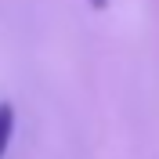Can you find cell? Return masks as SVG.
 Returning a JSON list of instances; mask_svg holds the SVG:
<instances>
[{
	"label": "cell",
	"mask_w": 159,
	"mask_h": 159,
	"mask_svg": "<svg viewBox=\"0 0 159 159\" xmlns=\"http://www.w3.org/2000/svg\"><path fill=\"white\" fill-rule=\"evenodd\" d=\"M11 130H15V109L11 105H0V156L11 141Z\"/></svg>",
	"instance_id": "1"
},
{
	"label": "cell",
	"mask_w": 159,
	"mask_h": 159,
	"mask_svg": "<svg viewBox=\"0 0 159 159\" xmlns=\"http://www.w3.org/2000/svg\"><path fill=\"white\" fill-rule=\"evenodd\" d=\"M90 4H94V7H105V4H109V0H90Z\"/></svg>",
	"instance_id": "2"
}]
</instances>
